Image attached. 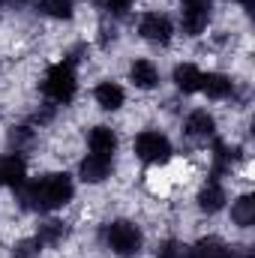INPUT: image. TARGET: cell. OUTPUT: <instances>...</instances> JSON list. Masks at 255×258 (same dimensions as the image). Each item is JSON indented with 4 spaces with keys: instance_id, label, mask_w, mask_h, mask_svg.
Listing matches in <instances>:
<instances>
[{
    "instance_id": "cell-25",
    "label": "cell",
    "mask_w": 255,
    "mask_h": 258,
    "mask_svg": "<svg viewBox=\"0 0 255 258\" xmlns=\"http://www.w3.org/2000/svg\"><path fill=\"white\" fill-rule=\"evenodd\" d=\"M3 3H6V0H0V9H3Z\"/></svg>"
},
{
    "instance_id": "cell-24",
    "label": "cell",
    "mask_w": 255,
    "mask_h": 258,
    "mask_svg": "<svg viewBox=\"0 0 255 258\" xmlns=\"http://www.w3.org/2000/svg\"><path fill=\"white\" fill-rule=\"evenodd\" d=\"M234 3H240V6H246V9L252 6V0H234Z\"/></svg>"
},
{
    "instance_id": "cell-17",
    "label": "cell",
    "mask_w": 255,
    "mask_h": 258,
    "mask_svg": "<svg viewBox=\"0 0 255 258\" xmlns=\"http://www.w3.org/2000/svg\"><path fill=\"white\" fill-rule=\"evenodd\" d=\"M171 81H174V87H177L180 93H186V96H189V93H198V90H201V69L195 63H177Z\"/></svg>"
},
{
    "instance_id": "cell-14",
    "label": "cell",
    "mask_w": 255,
    "mask_h": 258,
    "mask_svg": "<svg viewBox=\"0 0 255 258\" xmlns=\"http://www.w3.org/2000/svg\"><path fill=\"white\" fill-rule=\"evenodd\" d=\"M117 144H120V138H117V129L111 126H93L87 132V147H90V153H96V156H114V150H117Z\"/></svg>"
},
{
    "instance_id": "cell-19",
    "label": "cell",
    "mask_w": 255,
    "mask_h": 258,
    "mask_svg": "<svg viewBox=\"0 0 255 258\" xmlns=\"http://www.w3.org/2000/svg\"><path fill=\"white\" fill-rule=\"evenodd\" d=\"M36 9H39L42 15L54 18V21H69V18L75 15L72 0H36Z\"/></svg>"
},
{
    "instance_id": "cell-5",
    "label": "cell",
    "mask_w": 255,
    "mask_h": 258,
    "mask_svg": "<svg viewBox=\"0 0 255 258\" xmlns=\"http://www.w3.org/2000/svg\"><path fill=\"white\" fill-rule=\"evenodd\" d=\"M138 36L144 42H153V45H168L174 39V21L168 12H159V9H150L138 18Z\"/></svg>"
},
{
    "instance_id": "cell-9",
    "label": "cell",
    "mask_w": 255,
    "mask_h": 258,
    "mask_svg": "<svg viewBox=\"0 0 255 258\" xmlns=\"http://www.w3.org/2000/svg\"><path fill=\"white\" fill-rule=\"evenodd\" d=\"M27 180V159L21 153H6L0 156V186L18 189Z\"/></svg>"
},
{
    "instance_id": "cell-20",
    "label": "cell",
    "mask_w": 255,
    "mask_h": 258,
    "mask_svg": "<svg viewBox=\"0 0 255 258\" xmlns=\"http://www.w3.org/2000/svg\"><path fill=\"white\" fill-rule=\"evenodd\" d=\"M231 219H234V225H240V228H249L255 222V198L252 195H240L234 204H231Z\"/></svg>"
},
{
    "instance_id": "cell-7",
    "label": "cell",
    "mask_w": 255,
    "mask_h": 258,
    "mask_svg": "<svg viewBox=\"0 0 255 258\" xmlns=\"http://www.w3.org/2000/svg\"><path fill=\"white\" fill-rule=\"evenodd\" d=\"M111 174H114V162H111V156H96V153H87V156L78 162V177H81L84 183H90V186L105 183Z\"/></svg>"
},
{
    "instance_id": "cell-13",
    "label": "cell",
    "mask_w": 255,
    "mask_h": 258,
    "mask_svg": "<svg viewBox=\"0 0 255 258\" xmlns=\"http://www.w3.org/2000/svg\"><path fill=\"white\" fill-rule=\"evenodd\" d=\"M186 135L189 138H198V141H207V138H213L216 135V117L207 111V108H192L189 114H186Z\"/></svg>"
},
{
    "instance_id": "cell-10",
    "label": "cell",
    "mask_w": 255,
    "mask_h": 258,
    "mask_svg": "<svg viewBox=\"0 0 255 258\" xmlns=\"http://www.w3.org/2000/svg\"><path fill=\"white\" fill-rule=\"evenodd\" d=\"M93 99H96V105H99L102 111H120V108L126 105V90L120 87V81L105 78V81H99V84L93 87Z\"/></svg>"
},
{
    "instance_id": "cell-12",
    "label": "cell",
    "mask_w": 255,
    "mask_h": 258,
    "mask_svg": "<svg viewBox=\"0 0 255 258\" xmlns=\"http://www.w3.org/2000/svg\"><path fill=\"white\" fill-rule=\"evenodd\" d=\"M201 93L213 102H222L234 93V81L225 72H201Z\"/></svg>"
},
{
    "instance_id": "cell-16",
    "label": "cell",
    "mask_w": 255,
    "mask_h": 258,
    "mask_svg": "<svg viewBox=\"0 0 255 258\" xmlns=\"http://www.w3.org/2000/svg\"><path fill=\"white\" fill-rule=\"evenodd\" d=\"M210 159H213L210 177H216V180H219L222 174H228V171L234 168V162L240 159V150H237V147H231V144H225V141H216V144H213Z\"/></svg>"
},
{
    "instance_id": "cell-22",
    "label": "cell",
    "mask_w": 255,
    "mask_h": 258,
    "mask_svg": "<svg viewBox=\"0 0 255 258\" xmlns=\"http://www.w3.org/2000/svg\"><path fill=\"white\" fill-rule=\"evenodd\" d=\"M39 249L42 243L33 237V240H18L15 243V258H39Z\"/></svg>"
},
{
    "instance_id": "cell-4",
    "label": "cell",
    "mask_w": 255,
    "mask_h": 258,
    "mask_svg": "<svg viewBox=\"0 0 255 258\" xmlns=\"http://www.w3.org/2000/svg\"><path fill=\"white\" fill-rule=\"evenodd\" d=\"M102 240H105V246H108L117 258H135L141 252L144 234H141V228H138L132 219H114V222L105 225Z\"/></svg>"
},
{
    "instance_id": "cell-8",
    "label": "cell",
    "mask_w": 255,
    "mask_h": 258,
    "mask_svg": "<svg viewBox=\"0 0 255 258\" xmlns=\"http://www.w3.org/2000/svg\"><path fill=\"white\" fill-rule=\"evenodd\" d=\"M189 258H249L243 246H228L219 237H201L189 249Z\"/></svg>"
},
{
    "instance_id": "cell-23",
    "label": "cell",
    "mask_w": 255,
    "mask_h": 258,
    "mask_svg": "<svg viewBox=\"0 0 255 258\" xmlns=\"http://www.w3.org/2000/svg\"><path fill=\"white\" fill-rule=\"evenodd\" d=\"M132 3H135V0H105V9H108L111 15H117V18H120V15H126V12H129V6H132Z\"/></svg>"
},
{
    "instance_id": "cell-11",
    "label": "cell",
    "mask_w": 255,
    "mask_h": 258,
    "mask_svg": "<svg viewBox=\"0 0 255 258\" xmlns=\"http://www.w3.org/2000/svg\"><path fill=\"white\" fill-rule=\"evenodd\" d=\"M129 81H132L138 90H153V87H159L162 75H159V66L153 63V60L135 57V60L129 63Z\"/></svg>"
},
{
    "instance_id": "cell-6",
    "label": "cell",
    "mask_w": 255,
    "mask_h": 258,
    "mask_svg": "<svg viewBox=\"0 0 255 258\" xmlns=\"http://www.w3.org/2000/svg\"><path fill=\"white\" fill-rule=\"evenodd\" d=\"M210 24V0H183L180 6V27L186 36H201Z\"/></svg>"
},
{
    "instance_id": "cell-15",
    "label": "cell",
    "mask_w": 255,
    "mask_h": 258,
    "mask_svg": "<svg viewBox=\"0 0 255 258\" xmlns=\"http://www.w3.org/2000/svg\"><path fill=\"white\" fill-rule=\"evenodd\" d=\"M198 210L201 213H219L222 207H225V201H228V192H225V186L216 180V177H210L204 186H201V192H198Z\"/></svg>"
},
{
    "instance_id": "cell-21",
    "label": "cell",
    "mask_w": 255,
    "mask_h": 258,
    "mask_svg": "<svg viewBox=\"0 0 255 258\" xmlns=\"http://www.w3.org/2000/svg\"><path fill=\"white\" fill-rule=\"evenodd\" d=\"M156 258H189V246L180 240H162L156 246Z\"/></svg>"
},
{
    "instance_id": "cell-1",
    "label": "cell",
    "mask_w": 255,
    "mask_h": 258,
    "mask_svg": "<svg viewBox=\"0 0 255 258\" xmlns=\"http://www.w3.org/2000/svg\"><path fill=\"white\" fill-rule=\"evenodd\" d=\"M15 192L21 198V207L51 213V210H60L72 201L75 183L66 171H54V174H42L36 180H24V186H18Z\"/></svg>"
},
{
    "instance_id": "cell-18",
    "label": "cell",
    "mask_w": 255,
    "mask_h": 258,
    "mask_svg": "<svg viewBox=\"0 0 255 258\" xmlns=\"http://www.w3.org/2000/svg\"><path fill=\"white\" fill-rule=\"evenodd\" d=\"M66 237H69V222H63V219H45L36 231V240L42 246H60Z\"/></svg>"
},
{
    "instance_id": "cell-3",
    "label": "cell",
    "mask_w": 255,
    "mask_h": 258,
    "mask_svg": "<svg viewBox=\"0 0 255 258\" xmlns=\"http://www.w3.org/2000/svg\"><path fill=\"white\" fill-rule=\"evenodd\" d=\"M42 93L54 102V105H69L78 93V75H75V66L69 60L60 63H51L45 69V78H42Z\"/></svg>"
},
{
    "instance_id": "cell-2",
    "label": "cell",
    "mask_w": 255,
    "mask_h": 258,
    "mask_svg": "<svg viewBox=\"0 0 255 258\" xmlns=\"http://www.w3.org/2000/svg\"><path fill=\"white\" fill-rule=\"evenodd\" d=\"M132 153L144 165H168L174 159V144L162 129H141L132 141Z\"/></svg>"
}]
</instances>
